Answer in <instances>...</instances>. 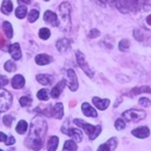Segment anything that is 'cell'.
Returning a JSON list of instances; mask_svg holds the SVG:
<instances>
[{"label":"cell","instance_id":"1","mask_svg":"<svg viewBox=\"0 0 151 151\" xmlns=\"http://www.w3.org/2000/svg\"><path fill=\"white\" fill-rule=\"evenodd\" d=\"M46 131H47V123L41 117H35L32 120L31 130L28 137L26 138V145L34 151H39L42 147Z\"/></svg>","mask_w":151,"mask_h":151},{"label":"cell","instance_id":"2","mask_svg":"<svg viewBox=\"0 0 151 151\" xmlns=\"http://www.w3.org/2000/svg\"><path fill=\"white\" fill-rule=\"evenodd\" d=\"M70 13H71V6L67 1H64L59 6V14H60V21L59 26L61 27L63 31H68L71 26V20H70Z\"/></svg>","mask_w":151,"mask_h":151},{"label":"cell","instance_id":"3","mask_svg":"<svg viewBox=\"0 0 151 151\" xmlns=\"http://www.w3.org/2000/svg\"><path fill=\"white\" fill-rule=\"evenodd\" d=\"M73 123H74V124H77L78 126H80L81 129H84V131L88 134L90 140L96 139V138L98 137V134L100 133V131H101V126H100V125L93 126V125H91V124H88V123L83 122L81 119H78V118H77V119H74V120H73Z\"/></svg>","mask_w":151,"mask_h":151},{"label":"cell","instance_id":"4","mask_svg":"<svg viewBox=\"0 0 151 151\" xmlns=\"http://www.w3.org/2000/svg\"><path fill=\"white\" fill-rule=\"evenodd\" d=\"M145 116H146V113H145L144 111L137 110V109L127 110V111H125V112L122 114L123 119H125V120H127V122H132V123H137V122L144 119Z\"/></svg>","mask_w":151,"mask_h":151},{"label":"cell","instance_id":"5","mask_svg":"<svg viewBox=\"0 0 151 151\" xmlns=\"http://www.w3.org/2000/svg\"><path fill=\"white\" fill-rule=\"evenodd\" d=\"M12 94L6 90H0V112H5L11 107Z\"/></svg>","mask_w":151,"mask_h":151},{"label":"cell","instance_id":"6","mask_svg":"<svg viewBox=\"0 0 151 151\" xmlns=\"http://www.w3.org/2000/svg\"><path fill=\"white\" fill-rule=\"evenodd\" d=\"M76 58H77V63H78V65L81 67V70L88 76V77H93V71L88 67V65H87V63H86V60H85V57H84V54L80 52V51H77L76 52Z\"/></svg>","mask_w":151,"mask_h":151},{"label":"cell","instance_id":"7","mask_svg":"<svg viewBox=\"0 0 151 151\" xmlns=\"http://www.w3.org/2000/svg\"><path fill=\"white\" fill-rule=\"evenodd\" d=\"M66 79H67V85L70 87L71 91H76L78 88V80H77V76L76 72L73 70H67L66 71Z\"/></svg>","mask_w":151,"mask_h":151},{"label":"cell","instance_id":"8","mask_svg":"<svg viewBox=\"0 0 151 151\" xmlns=\"http://www.w3.org/2000/svg\"><path fill=\"white\" fill-rule=\"evenodd\" d=\"M44 19L46 22H48L50 25L52 26H59L60 21H59V18L57 17V14L52 11H46L45 14H44Z\"/></svg>","mask_w":151,"mask_h":151},{"label":"cell","instance_id":"9","mask_svg":"<svg viewBox=\"0 0 151 151\" xmlns=\"http://www.w3.org/2000/svg\"><path fill=\"white\" fill-rule=\"evenodd\" d=\"M63 131H64V133L70 136L76 143L81 142V139H83V133L78 129H66V130H63Z\"/></svg>","mask_w":151,"mask_h":151},{"label":"cell","instance_id":"10","mask_svg":"<svg viewBox=\"0 0 151 151\" xmlns=\"http://www.w3.org/2000/svg\"><path fill=\"white\" fill-rule=\"evenodd\" d=\"M51 116L57 118V119H61L64 116V106L61 103H57L53 105L52 110H51Z\"/></svg>","mask_w":151,"mask_h":151},{"label":"cell","instance_id":"11","mask_svg":"<svg viewBox=\"0 0 151 151\" xmlns=\"http://www.w3.org/2000/svg\"><path fill=\"white\" fill-rule=\"evenodd\" d=\"M116 146H117V138H111L105 144H101L97 151H112L116 149Z\"/></svg>","mask_w":151,"mask_h":151},{"label":"cell","instance_id":"12","mask_svg":"<svg viewBox=\"0 0 151 151\" xmlns=\"http://www.w3.org/2000/svg\"><path fill=\"white\" fill-rule=\"evenodd\" d=\"M131 132H132L133 136H136V137H138V138H146V137L150 134V130H149V127H146V126L137 127V129L132 130Z\"/></svg>","mask_w":151,"mask_h":151},{"label":"cell","instance_id":"13","mask_svg":"<svg viewBox=\"0 0 151 151\" xmlns=\"http://www.w3.org/2000/svg\"><path fill=\"white\" fill-rule=\"evenodd\" d=\"M8 51H9V53H11V55H12V58H13V59L19 60V59L21 58V50H20V46H19V44H18V42L12 44V45L9 46Z\"/></svg>","mask_w":151,"mask_h":151},{"label":"cell","instance_id":"14","mask_svg":"<svg viewBox=\"0 0 151 151\" xmlns=\"http://www.w3.org/2000/svg\"><path fill=\"white\" fill-rule=\"evenodd\" d=\"M92 101H93V104H94L99 110H101V111L106 110L107 106L110 105V100H109V99H100V98H98V97H93V98H92Z\"/></svg>","mask_w":151,"mask_h":151},{"label":"cell","instance_id":"15","mask_svg":"<svg viewBox=\"0 0 151 151\" xmlns=\"http://www.w3.org/2000/svg\"><path fill=\"white\" fill-rule=\"evenodd\" d=\"M65 85H66V81H65V80H60V81L52 88V91H51V97H52V98H58V97L60 96L61 91L64 90Z\"/></svg>","mask_w":151,"mask_h":151},{"label":"cell","instance_id":"16","mask_svg":"<svg viewBox=\"0 0 151 151\" xmlns=\"http://www.w3.org/2000/svg\"><path fill=\"white\" fill-rule=\"evenodd\" d=\"M81 110H83L84 114L87 116V117H92V118H96L97 117V111L90 104H87V103H84L81 105Z\"/></svg>","mask_w":151,"mask_h":151},{"label":"cell","instance_id":"17","mask_svg":"<svg viewBox=\"0 0 151 151\" xmlns=\"http://www.w3.org/2000/svg\"><path fill=\"white\" fill-rule=\"evenodd\" d=\"M70 45H71V41H70L68 39H66V38H61V39H59V40L57 41V48H58L59 52H65V51H67L68 47H70Z\"/></svg>","mask_w":151,"mask_h":151},{"label":"cell","instance_id":"18","mask_svg":"<svg viewBox=\"0 0 151 151\" xmlns=\"http://www.w3.org/2000/svg\"><path fill=\"white\" fill-rule=\"evenodd\" d=\"M24 85H25V79H24V77L21 76V74H17V76H14L13 77V79H12V86L14 87V88H21V87H24Z\"/></svg>","mask_w":151,"mask_h":151},{"label":"cell","instance_id":"19","mask_svg":"<svg viewBox=\"0 0 151 151\" xmlns=\"http://www.w3.org/2000/svg\"><path fill=\"white\" fill-rule=\"evenodd\" d=\"M51 61H52V58L47 54H38L35 57V63L38 65H47Z\"/></svg>","mask_w":151,"mask_h":151},{"label":"cell","instance_id":"20","mask_svg":"<svg viewBox=\"0 0 151 151\" xmlns=\"http://www.w3.org/2000/svg\"><path fill=\"white\" fill-rule=\"evenodd\" d=\"M12 9H13V4H12V1H11V0H4V1H2V5H1V12H2L4 14L8 15V14H11Z\"/></svg>","mask_w":151,"mask_h":151},{"label":"cell","instance_id":"21","mask_svg":"<svg viewBox=\"0 0 151 151\" xmlns=\"http://www.w3.org/2000/svg\"><path fill=\"white\" fill-rule=\"evenodd\" d=\"M58 142H59L58 137H55V136L50 137L47 140V150L48 151H55V149L58 147Z\"/></svg>","mask_w":151,"mask_h":151},{"label":"cell","instance_id":"22","mask_svg":"<svg viewBox=\"0 0 151 151\" xmlns=\"http://www.w3.org/2000/svg\"><path fill=\"white\" fill-rule=\"evenodd\" d=\"M37 80L41 84V85H51L52 83V77L47 76V74H38L37 76Z\"/></svg>","mask_w":151,"mask_h":151},{"label":"cell","instance_id":"23","mask_svg":"<svg viewBox=\"0 0 151 151\" xmlns=\"http://www.w3.org/2000/svg\"><path fill=\"white\" fill-rule=\"evenodd\" d=\"M2 27H4V32L7 37V39H11L13 37V29H12V25L8 22V21H5L2 24Z\"/></svg>","mask_w":151,"mask_h":151},{"label":"cell","instance_id":"24","mask_svg":"<svg viewBox=\"0 0 151 151\" xmlns=\"http://www.w3.org/2000/svg\"><path fill=\"white\" fill-rule=\"evenodd\" d=\"M63 151H77V144L74 140H66Z\"/></svg>","mask_w":151,"mask_h":151},{"label":"cell","instance_id":"25","mask_svg":"<svg viewBox=\"0 0 151 151\" xmlns=\"http://www.w3.org/2000/svg\"><path fill=\"white\" fill-rule=\"evenodd\" d=\"M26 14H27V8L25 7V6H19L17 9H15V17L17 18H19V19H24L25 17H26Z\"/></svg>","mask_w":151,"mask_h":151},{"label":"cell","instance_id":"26","mask_svg":"<svg viewBox=\"0 0 151 151\" xmlns=\"http://www.w3.org/2000/svg\"><path fill=\"white\" fill-rule=\"evenodd\" d=\"M15 130H17V132H18V133H20V134L25 133V132L27 131V123H26L25 120H20V122L18 123V125H17Z\"/></svg>","mask_w":151,"mask_h":151},{"label":"cell","instance_id":"27","mask_svg":"<svg viewBox=\"0 0 151 151\" xmlns=\"http://www.w3.org/2000/svg\"><path fill=\"white\" fill-rule=\"evenodd\" d=\"M142 92H151V87H149V86H142V87H134L133 90H131V94L132 96L139 94Z\"/></svg>","mask_w":151,"mask_h":151},{"label":"cell","instance_id":"28","mask_svg":"<svg viewBox=\"0 0 151 151\" xmlns=\"http://www.w3.org/2000/svg\"><path fill=\"white\" fill-rule=\"evenodd\" d=\"M37 97L40 99V100H48L50 96H48V91L46 88H42V90H39L38 93H37Z\"/></svg>","mask_w":151,"mask_h":151},{"label":"cell","instance_id":"29","mask_svg":"<svg viewBox=\"0 0 151 151\" xmlns=\"http://www.w3.org/2000/svg\"><path fill=\"white\" fill-rule=\"evenodd\" d=\"M38 17H39V11L35 9V8H33V9H31V12L28 13V21H29V22H34V21L38 19Z\"/></svg>","mask_w":151,"mask_h":151},{"label":"cell","instance_id":"30","mask_svg":"<svg viewBox=\"0 0 151 151\" xmlns=\"http://www.w3.org/2000/svg\"><path fill=\"white\" fill-rule=\"evenodd\" d=\"M50 35H51V32H50L48 28H45V27H44V28H41V29L39 31V37H40L41 39H44V40L48 39Z\"/></svg>","mask_w":151,"mask_h":151},{"label":"cell","instance_id":"31","mask_svg":"<svg viewBox=\"0 0 151 151\" xmlns=\"http://www.w3.org/2000/svg\"><path fill=\"white\" fill-rule=\"evenodd\" d=\"M129 9H136L139 5V0H125Z\"/></svg>","mask_w":151,"mask_h":151},{"label":"cell","instance_id":"32","mask_svg":"<svg viewBox=\"0 0 151 151\" xmlns=\"http://www.w3.org/2000/svg\"><path fill=\"white\" fill-rule=\"evenodd\" d=\"M4 67H5V70H6L7 72H13V71H15V68H17L15 64H14L12 60H8V61H6Z\"/></svg>","mask_w":151,"mask_h":151},{"label":"cell","instance_id":"33","mask_svg":"<svg viewBox=\"0 0 151 151\" xmlns=\"http://www.w3.org/2000/svg\"><path fill=\"white\" fill-rule=\"evenodd\" d=\"M19 101H20V105L21 106H27V105H29L32 103V98L31 97H27V96H24V97H21L19 99Z\"/></svg>","mask_w":151,"mask_h":151},{"label":"cell","instance_id":"34","mask_svg":"<svg viewBox=\"0 0 151 151\" xmlns=\"http://www.w3.org/2000/svg\"><path fill=\"white\" fill-rule=\"evenodd\" d=\"M13 120H14V117L13 116H11V114H6L4 118H2V122H4V124L6 125V126H11V124L13 123Z\"/></svg>","mask_w":151,"mask_h":151},{"label":"cell","instance_id":"35","mask_svg":"<svg viewBox=\"0 0 151 151\" xmlns=\"http://www.w3.org/2000/svg\"><path fill=\"white\" fill-rule=\"evenodd\" d=\"M129 47H130V42H129L127 39H123V40L119 42V48H120L122 51H127Z\"/></svg>","mask_w":151,"mask_h":151},{"label":"cell","instance_id":"36","mask_svg":"<svg viewBox=\"0 0 151 151\" xmlns=\"http://www.w3.org/2000/svg\"><path fill=\"white\" fill-rule=\"evenodd\" d=\"M114 126H116L117 130H123V129H125V122H124V119H123V118H122V119H117L116 123H114Z\"/></svg>","mask_w":151,"mask_h":151},{"label":"cell","instance_id":"37","mask_svg":"<svg viewBox=\"0 0 151 151\" xmlns=\"http://www.w3.org/2000/svg\"><path fill=\"white\" fill-rule=\"evenodd\" d=\"M139 104H140L142 106H144V107H147V106H150L151 101H150L147 98H140V99H139Z\"/></svg>","mask_w":151,"mask_h":151},{"label":"cell","instance_id":"38","mask_svg":"<svg viewBox=\"0 0 151 151\" xmlns=\"http://www.w3.org/2000/svg\"><path fill=\"white\" fill-rule=\"evenodd\" d=\"M7 83H8V79L5 76H0V87L7 85Z\"/></svg>","mask_w":151,"mask_h":151},{"label":"cell","instance_id":"39","mask_svg":"<svg viewBox=\"0 0 151 151\" xmlns=\"http://www.w3.org/2000/svg\"><path fill=\"white\" fill-rule=\"evenodd\" d=\"M14 142H15L14 137H13V136H11V137H8V139H6L5 144H6V145H12V144H14Z\"/></svg>","mask_w":151,"mask_h":151},{"label":"cell","instance_id":"40","mask_svg":"<svg viewBox=\"0 0 151 151\" xmlns=\"http://www.w3.org/2000/svg\"><path fill=\"white\" fill-rule=\"evenodd\" d=\"M98 37L99 35V31H97V29H92L91 31V33H90V35H88V38H92V37Z\"/></svg>","mask_w":151,"mask_h":151},{"label":"cell","instance_id":"41","mask_svg":"<svg viewBox=\"0 0 151 151\" xmlns=\"http://www.w3.org/2000/svg\"><path fill=\"white\" fill-rule=\"evenodd\" d=\"M6 139H7L6 134L2 133V132H0V142H6Z\"/></svg>","mask_w":151,"mask_h":151},{"label":"cell","instance_id":"42","mask_svg":"<svg viewBox=\"0 0 151 151\" xmlns=\"http://www.w3.org/2000/svg\"><path fill=\"white\" fill-rule=\"evenodd\" d=\"M18 2L19 4H22V5H27V4L31 2V0H18Z\"/></svg>","mask_w":151,"mask_h":151},{"label":"cell","instance_id":"43","mask_svg":"<svg viewBox=\"0 0 151 151\" xmlns=\"http://www.w3.org/2000/svg\"><path fill=\"white\" fill-rule=\"evenodd\" d=\"M146 24H147L149 26H151V14L147 15V18H146Z\"/></svg>","mask_w":151,"mask_h":151},{"label":"cell","instance_id":"44","mask_svg":"<svg viewBox=\"0 0 151 151\" xmlns=\"http://www.w3.org/2000/svg\"><path fill=\"white\" fill-rule=\"evenodd\" d=\"M98 2H100V4H104V5H105V2H106V0H98Z\"/></svg>","mask_w":151,"mask_h":151},{"label":"cell","instance_id":"45","mask_svg":"<svg viewBox=\"0 0 151 151\" xmlns=\"http://www.w3.org/2000/svg\"><path fill=\"white\" fill-rule=\"evenodd\" d=\"M45 1H48V0H45Z\"/></svg>","mask_w":151,"mask_h":151},{"label":"cell","instance_id":"46","mask_svg":"<svg viewBox=\"0 0 151 151\" xmlns=\"http://www.w3.org/2000/svg\"><path fill=\"white\" fill-rule=\"evenodd\" d=\"M0 151H2V150H0Z\"/></svg>","mask_w":151,"mask_h":151}]
</instances>
